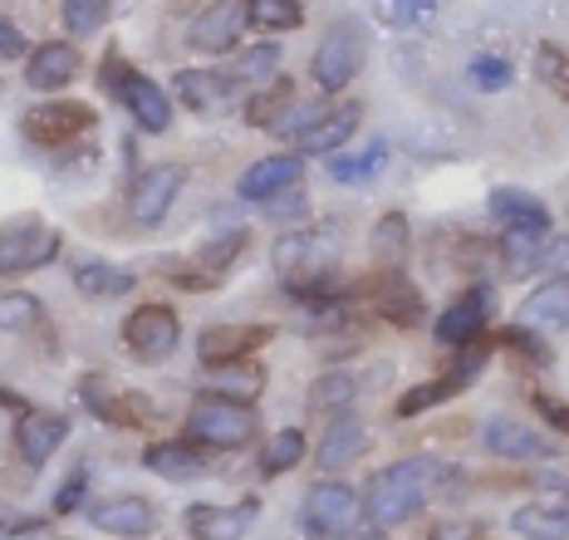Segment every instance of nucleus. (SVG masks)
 <instances>
[{
  "label": "nucleus",
  "mask_w": 569,
  "mask_h": 540,
  "mask_svg": "<svg viewBox=\"0 0 569 540\" xmlns=\"http://www.w3.org/2000/svg\"><path fill=\"white\" fill-rule=\"evenodd\" d=\"M276 339V324L256 320V324H207V330L197 334V359L207 363H236V359H256L260 349Z\"/></svg>",
  "instance_id": "f3484780"
},
{
  "label": "nucleus",
  "mask_w": 569,
  "mask_h": 540,
  "mask_svg": "<svg viewBox=\"0 0 569 540\" xmlns=\"http://www.w3.org/2000/svg\"><path fill=\"white\" fill-rule=\"evenodd\" d=\"M246 26L266 34H290L305 26V0H241Z\"/></svg>",
  "instance_id": "2f4dec72"
},
{
  "label": "nucleus",
  "mask_w": 569,
  "mask_h": 540,
  "mask_svg": "<svg viewBox=\"0 0 569 540\" xmlns=\"http://www.w3.org/2000/svg\"><path fill=\"white\" fill-rule=\"evenodd\" d=\"M359 516H363V501L349 481L325 477V481H315L300 501V526H305V536H315V540L349 536L353 526H359Z\"/></svg>",
  "instance_id": "1a4fd4ad"
},
{
  "label": "nucleus",
  "mask_w": 569,
  "mask_h": 540,
  "mask_svg": "<svg viewBox=\"0 0 569 540\" xmlns=\"http://www.w3.org/2000/svg\"><path fill=\"white\" fill-rule=\"evenodd\" d=\"M64 442H69V418L64 413L26 408V413L16 418V452H20L26 467H44Z\"/></svg>",
  "instance_id": "4be33fe9"
},
{
  "label": "nucleus",
  "mask_w": 569,
  "mask_h": 540,
  "mask_svg": "<svg viewBox=\"0 0 569 540\" xmlns=\"http://www.w3.org/2000/svg\"><path fill=\"white\" fill-rule=\"evenodd\" d=\"M34 324H44V304L26 296V290H16V296H0V330H34Z\"/></svg>",
  "instance_id": "ea45409f"
},
{
  "label": "nucleus",
  "mask_w": 569,
  "mask_h": 540,
  "mask_svg": "<svg viewBox=\"0 0 569 540\" xmlns=\"http://www.w3.org/2000/svg\"><path fill=\"white\" fill-rule=\"evenodd\" d=\"M0 403H10V408H20V398H10L6 389H0Z\"/></svg>",
  "instance_id": "603ef678"
},
{
  "label": "nucleus",
  "mask_w": 569,
  "mask_h": 540,
  "mask_svg": "<svg viewBox=\"0 0 569 540\" xmlns=\"http://www.w3.org/2000/svg\"><path fill=\"white\" fill-rule=\"evenodd\" d=\"M373 246H378V256H383V266L408 261V217H402V211H388V217L373 227Z\"/></svg>",
  "instance_id": "58836bf2"
},
{
  "label": "nucleus",
  "mask_w": 569,
  "mask_h": 540,
  "mask_svg": "<svg viewBox=\"0 0 569 540\" xmlns=\"http://www.w3.org/2000/svg\"><path fill=\"white\" fill-rule=\"evenodd\" d=\"M246 6L241 0H211L192 16L187 26V50L192 54H207V60H221V54H236L246 40Z\"/></svg>",
  "instance_id": "f8f14e48"
},
{
  "label": "nucleus",
  "mask_w": 569,
  "mask_h": 540,
  "mask_svg": "<svg viewBox=\"0 0 569 540\" xmlns=\"http://www.w3.org/2000/svg\"><path fill=\"white\" fill-rule=\"evenodd\" d=\"M369 304L378 314H383L393 330H418V324L427 320V300L422 290L412 286L408 276H402L398 266H383V276L369 286Z\"/></svg>",
  "instance_id": "aec40b11"
},
{
  "label": "nucleus",
  "mask_w": 569,
  "mask_h": 540,
  "mask_svg": "<svg viewBox=\"0 0 569 540\" xmlns=\"http://www.w3.org/2000/svg\"><path fill=\"white\" fill-rule=\"evenodd\" d=\"M457 393H467V389H461L452 373H442V379L412 383V389L393 403V413H398V418H418V413H427V408H437V403H447V398H457Z\"/></svg>",
  "instance_id": "4c0bfd02"
},
{
  "label": "nucleus",
  "mask_w": 569,
  "mask_h": 540,
  "mask_svg": "<svg viewBox=\"0 0 569 540\" xmlns=\"http://www.w3.org/2000/svg\"><path fill=\"white\" fill-rule=\"evenodd\" d=\"M305 452H310V438H305V428H280L276 438L260 448V472H266V477L295 472V467L305 462Z\"/></svg>",
  "instance_id": "f704fd0d"
},
{
  "label": "nucleus",
  "mask_w": 569,
  "mask_h": 540,
  "mask_svg": "<svg viewBox=\"0 0 569 540\" xmlns=\"http://www.w3.org/2000/svg\"><path fill=\"white\" fill-rule=\"evenodd\" d=\"M69 280H74L79 296L89 300H123L138 290V270L118 266V261H103V256H84V261H74L69 270Z\"/></svg>",
  "instance_id": "b1692460"
},
{
  "label": "nucleus",
  "mask_w": 569,
  "mask_h": 540,
  "mask_svg": "<svg viewBox=\"0 0 569 540\" xmlns=\"http://www.w3.org/2000/svg\"><path fill=\"white\" fill-rule=\"evenodd\" d=\"M113 0H64L59 6V26L69 30V40H89V34L109 30Z\"/></svg>",
  "instance_id": "c9c22d12"
},
{
  "label": "nucleus",
  "mask_w": 569,
  "mask_h": 540,
  "mask_svg": "<svg viewBox=\"0 0 569 540\" xmlns=\"http://www.w3.org/2000/svg\"><path fill=\"white\" fill-rule=\"evenodd\" d=\"M383 162H388V143H369L363 152H335L329 158V178L353 187V182H369L373 172H383Z\"/></svg>",
  "instance_id": "e433bc0d"
},
{
  "label": "nucleus",
  "mask_w": 569,
  "mask_h": 540,
  "mask_svg": "<svg viewBox=\"0 0 569 540\" xmlns=\"http://www.w3.org/2000/svg\"><path fill=\"white\" fill-rule=\"evenodd\" d=\"M467 79L477 84L481 93H501V89H511L516 84V69L501 60V54H477V60L467 64Z\"/></svg>",
  "instance_id": "a19ab883"
},
{
  "label": "nucleus",
  "mask_w": 569,
  "mask_h": 540,
  "mask_svg": "<svg viewBox=\"0 0 569 540\" xmlns=\"http://www.w3.org/2000/svg\"><path fill=\"white\" fill-rule=\"evenodd\" d=\"M481 442H486V452L501 457V462H555V442L530 428V422H516V418H491L481 428Z\"/></svg>",
  "instance_id": "412c9836"
},
{
  "label": "nucleus",
  "mask_w": 569,
  "mask_h": 540,
  "mask_svg": "<svg viewBox=\"0 0 569 540\" xmlns=\"http://www.w3.org/2000/svg\"><path fill=\"white\" fill-rule=\"evenodd\" d=\"M363 383L353 379V373L343 369H329L319 373V379L310 383V413H349V403L359 398Z\"/></svg>",
  "instance_id": "72a5a7b5"
},
{
  "label": "nucleus",
  "mask_w": 569,
  "mask_h": 540,
  "mask_svg": "<svg viewBox=\"0 0 569 540\" xmlns=\"http://www.w3.org/2000/svg\"><path fill=\"white\" fill-rule=\"evenodd\" d=\"M290 109H295V84H290V79H270V84H260V89L246 93L241 119L251 128H276Z\"/></svg>",
  "instance_id": "c756f323"
},
{
  "label": "nucleus",
  "mask_w": 569,
  "mask_h": 540,
  "mask_svg": "<svg viewBox=\"0 0 569 540\" xmlns=\"http://www.w3.org/2000/svg\"><path fill=\"white\" fill-rule=\"evenodd\" d=\"M172 93L182 109L201 113V119H221V113H236L246 103V89L241 79H231L227 69H182L172 79Z\"/></svg>",
  "instance_id": "9b49d317"
},
{
  "label": "nucleus",
  "mask_w": 569,
  "mask_h": 540,
  "mask_svg": "<svg viewBox=\"0 0 569 540\" xmlns=\"http://www.w3.org/2000/svg\"><path fill=\"white\" fill-rule=\"evenodd\" d=\"M251 251V227H227V231H217V237H207L197 246V256L192 261L207 270V276H217V280H227V270L241 261V256Z\"/></svg>",
  "instance_id": "c85d7f7f"
},
{
  "label": "nucleus",
  "mask_w": 569,
  "mask_h": 540,
  "mask_svg": "<svg viewBox=\"0 0 569 540\" xmlns=\"http://www.w3.org/2000/svg\"><path fill=\"white\" fill-rule=\"evenodd\" d=\"M84 74V50L74 40H44L26 54V89L34 93H64L69 84H79Z\"/></svg>",
  "instance_id": "dca6fc26"
},
{
  "label": "nucleus",
  "mask_w": 569,
  "mask_h": 540,
  "mask_svg": "<svg viewBox=\"0 0 569 540\" xmlns=\"http://www.w3.org/2000/svg\"><path fill=\"white\" fill-rule=\"evenodd\" d=\"M99 84H103V93H109V99H118V109L128 113V119H133V128L138 133H168L172 128V93L158 84V79H148L142 74V69H133L123 60V50H113L103 54V64H99Z\"/></svg>",
  "instance_id": "f03ea898"
},
{
  "label": "nucleus",
  "mask_w": 569,
  "mask_h": 540,
  "mask_svg": "<svg viewBox=\"0 0 569 540\" xmlns=\"http://www.w3.org/2000/svg\"><path fill=\"white\" fill-rule=\"evenodd\" d=\"M432 540H491V531L481 521H447L432 531Z\"/></svg>",
  "instance_id": "09e8293b"
},
{
  "label": "nucleus",
  "mask_w": 569,
  "mask_h": 540,
  "mask_svg": "<svg viewBox=\"0 0 569 540\" xmlns=\"http://www.w3.org/2000/svg\"><path fill=\"white\" fill-rule=\"evenodd\" d=\"M79 403H84L99 422H109V428L138 432V428H152V422H158V403H152L148 393L118 389V383L93 379V373H89V379H79Z\"/></svg>",
  "instance_id": "9d476101"
},
{
  "label": "nucleus",
  "mask_w": 569,
  "mask_h": 540,
  "mask_svg": "<svg viewBox=\"0 0 569 540\" xmlns=\"http://www.w3.org/2000/svg\"><path fill=\"white\" fill-rule=\"evenodd\" d=\"M520 324L526 330H569V280L550 276L545 286H536L520 304Z\"/></svg>",
  "instance_id": "bb28decb"
},
{
  "label": "nucleus",
  "mask_w": 569,
  "mask_h": 540,
  "mask_svg": "<svg viewBox=\"0 0 569 540\" xmlns=\"http://www.w3.org/2000/svg\"><path fill=\"white\" fill-rule=\"evenodd\" d=\"M84 491H89V467H74L64 481H59V491H54V516H69V511H79V501H84Z\"/></svg>",
  "instance_id": "a18cd8bd"
},
{
  "label": "nucleus",
  "mask_w": 569,
  "mask_h": 540,
  "mask_svg": "<svg viewBox=\"0 0 569 540\" xmlns=\"http://www.w3.org/2000/svg\"><path fill=\"white\" fill-rule=\"evenodd\" d=\"M491 217L506 231H526V237H550V207L540 197H530L526 187H496L491 192Z\"/></svg>",
  "instance_id": "393cba45"
},
{
  "label": "nucleus",
  "mask_w": 569,
  "mask_h": 540,
  "mask_svg": "<svg viewBox=\"0 0 569 540\" xmlns=\"http://www.w3.org/2000/svg\"><path fill=\"white\" fill-rule=\"evenodd\" d=\"M432 6L437 0H378V16H383L388 26H412V20H422Z\"/></svg>",
  "instance_id": "49530a36"
},
{
  "label": "nucleus",
  "mask_w": 569,
  "mask_h": 540,
  "mask_svg": "<svg viewBox=\"0 0 569 540\" xmlns=\"http://www.w3.org/2000/svg\"><path fill=\"white\" fill-rule=\"evenodd\" d=\"M260 521V501L246 497L236 507H221V501H192L182 511V526L192 540H246V531Z\"/></svg>",
  "instance_id": "a211bd4d"
},
{
  "label": "nucleus",
  "mask_w": 569,
  "mask_h": 540,
  "mask_svg": "<svg viewBox=\"0 0 569 540\" xmlns=\"http://www.w3.org/2000/svg\"><path fill=\"white\" fill-rule=\"evenodd\" d=\"M26 54H30L26 30H20L10 16H0V64H16V60H26Z\"/></svg>",
  "instance_id": "de8ad7c7"
},
{
  "label": "nucleus",
  "mask_w": 569,
  "mask_h": 540,
  "mask_svg": "<svg viewBox=\"0 0 569 540\" xmlns=\"http://www.w3.org/2000/svg\"><path fill=\"white\" fill-rule=\"evenodd\" d=\"M305 187V158L300 152H266L236 178V197L256 207H276L280 197H295Z\"/></svg>",
  "instance_id": "ddd939ff"
},
{
  "label": "nucleus",
  "mask_w": 569,
  "mask_h": 540,
  "mask_svg": "<svg viewBox=\"0 0 569 540\" xmlns=\"http://www.w3.org/2000/svg\"><path fill=\"white\" fill-rule=\"evenodd\" d=\"M363 60H369V30H363V20L343 16L335 26L325 30V40L315 44L310 54V84L319 93H343L359 79Z\"/></svg>",
  "instance_id": "39448f33"
},
{
  "label": "nucleus",
  "mask_w": 569,
  "mask_h": 540,
  "mask_svg": "<svg viewBox=\"0 0 569 540\" xmlns=\"http://www.w3.org/2000/svg\"><path fill=\"white\" fill-rule=\"evenodd\" d=\"M207 393L231 398V403L251 408L260 393H266V369L256 359H236V363H211L207 369Z\"/></svg>",
  "instance_id": "cd10ccee"
},
{
  "label": "nucleus",
  "mask_w": 569,
  "mask_h": 540,
  "mask_svg": "<svg viewBox=\"0 0 569 540\" xmlns=\"http://www.w3.org/2000/svg\"><path fill=\"white\" fill-rule=\"evenodd\" d=\"M536 270H550V276H565V280H569V237L555 241V246H545Z\"/></svg>",
  "instance_id": "8fccbe9b"
},
{
  "label": "nucleus",
  "mask_w": 569,
  "mask_h": 540,
  "mask_svg": "<svg viewBox=\"0 0 569 540\" xmlns=\"http://www.w3.org/2000/svg\"><path fill=\"white\" fill-rule=\"evenodd\" d=\"M437 481H442V472L432 467V457H402V462L378 467L359 501L378 531H393V526H408L432 501Z\"/></svg>",
  "instance_id": "f257e3e1"
},
{
  "label": "nucleus",
  "mask_w": 569,
  "mask_h": 540,
  "mask_svg": "<svg viewBox=\"0 0 569 540\" xmlns=\"http://www.w3.org/2000/svg\"><path fill=\"white\" fill-rule=\"evenodd\" d=\"M99 128V109L84 99H40L20 113V138L40 152H64V148H79L84 138Z\"/></svg>",
  "instance_id": "20e7f679"
},
{
  "label": "nucleus",
  "mask_w": 569,
  "mask_h": 540,
  "mask_svg": "<svg viewBox=\"0 0 569 540\" xmlns=\"http://www.w3.org/2000/svg\"><path fill=\"white\" fill-rule=\"evenodd\" d=\"M501 344L516 349V354H526L536 369H545L550 363V349H545V339L536 330H526V324H511V330H501Z\"/></svg>",
  "instance_id": "37998d69"
},
{
  "label": "nucleus",
  "mask_w": 569,
  "mask_h": 540,
  "mask_svg": "<svg viewBox=\"0 0 569 540\" xmlns=\"http://www.w3.org/2000/svg\"><path fill=\"white\" fill-rule=\"evenodd\" d=\"M182 344V314L162 300H148V304H133L123 320V349L133 354L138 363H168Z\"/></svg>",
  "instance_id": "6e6552de"
},
{
  "label": "nucleus",
  "mask_w": 569,
  "mask_h": 540,
  "mask_svg": "<svg viewBox=\"0 0 569 540\" xmlns=\"http://www.w3.org/2000/svg\"><path fill=\"white\" fill-rule=\"evenodd\" d=\"M536 413H540V418H550V428H555V432H569V403H555L550 393H536Z\"/></svg>",
  "instance_id": "3c124183"
},
{
  "label": "nucleus",
  "mask_w": 569,
  "mask_h": 540,
  "mask_svg": "<svg viewBox=\"0 0 569 540\" xmlns=\"http://www.w3.org/2000/svg\"><path fill=\"white\" fill-rule=\"evenodd\" d=\"M359 123H363V103H353V99L325 103V109L315 113V123L295 133V152H300V158H335V152L349 148Z\"/></svg>",
  "instance_id": "2eb2a0df"
},
{
  "label": "nucleus",
  "mask_w": 569,
  "mask_h": 540,
  "mask_svg": "<svg viewBox=\"0 0 569 540\" xmlns=\"http://www.w3.org/2000/svg\"><path fill=\"white\" fill-rule=\"evenodd\" d=\"M280 64H284L280 44L276 40H260V44H251V50L236 54V64L227 69V74L241 79L246 89H256V84H270V79H280Z\"/></svg>",
  "instance_id": "473e14b6"
},
{
  "label": "nucleus",
  "mask_w": 569,
  "mask_h": 540,
  "mask_svg": "<svg viewBox=\"0 0 569 540\" xmlns=\"http://www.w3.org/2000/svg\"><path fill=\"white\" fill-rule=\"evenodd\" d=\"M536 79L550 93L569 99V54L560 50V44H540V50H536Z\"/></svg>",
  "instance_id": "79ce46f5"
},
{
  "label": "nucleus",
  "mask_w": 569,
  "mask_h": 540,
  "mask_svg": "<svg viewBox=\"0 0 569 540\" xmlns=\"http://www.w3.org/2000/svg\"><path fill=\"white\" fill-rule=\"evenodd\" d=\"M89 526L93 531H103V536H118V540H148L162 526V516H158V507H152L148 497H133V491H128V497L93 501Z\"/></svg>",
  "instance_id": "6ab92c4d"
},
{
  "label": "nucleus",
  "mask_w": 569,
  "mask_h": 540,
  "mask_svg": "<svg viewBox=\"0 0 569 540\" xmlns=\"http://www.w3.org/2000/svg\"><path fill=\"white\" fill-rule=\"evenodd\" d=\"M64 256V231L44 217H20L0 227V280H26Z\"/></svg>",
  "instance_id": "423d86ee"
},
{
  "label": "nucleus",
  "mask_w": 569,
  "mask_h": 540,
  "mask_svg": "<svg viewBox=\"0 0 569 540\" xmlns=\"http://www.w3.org/2000/svg\"><path fill=\"white\" fill-rule=\"evenodd\" d=\"M260 432V418L256 408L246 403H231V398H217V393H197L192 408H187V442H197L201 452H241L251 448Z\"/></svg>",
  "instance_id": "7ed1b4c3"
},
{
  "label": "nucleus",
  "mask_w": 569,
  "mask_h": 540,
  "mask_svg": "<svg viewBox=\"0 0 569 540\" xmlns=\"http://www.w3.org/2000/svg\"><path fill=\"white\" fill-rule=\"evenodd\" d=\"M162 276H168L172 286H182V290H217L221 286V280L207 276L197 261H162Z\"/></svg>",
  "instance_id": "c03bdc74"
},
{
  "label": "nucleus",
  "mask_w": 569,
  "mask_h": 540,
  "mask_svg": "<svg viewBox=\"0 0 569 540\" xmlns=\"http://www.w3.org/2000/svg\"><path fill=\"white\" fill-rule=\"evenodd\" d=\"M511 531L526 536V540H569V501L565 507H550V501L520 507L511 516Z\"/></svg>",
  "instance_id": "7c9ffc66"
},
{
  "label": "nucleus",
  "mask_w": 569,
  "mask_h": 540,
  "mask_svg": "<svg viewBox=\"0 0 569 540\" xmlns=\"http://www.w3.org/2000/svg\"><path fill=\"white\" fill-rule=\"evenodd\" d=\"M182 187H187V168H182V162H152V168H142L138 178L128 182V197H123L128 221H133L138 231L162 227V221L172 217Z\"/></svg>",
  "instance_id": "0eeeda50"
},
{
  "label": "nucleus",
  "mask_w": 569,
  "mask_h": 540,
  "mask_svg": "<svg viewBox=\"0 0 569 540\" xmlns=\"http://www.w3.org/2000/svg\"><path fill=\"white\" fill-rule=\"evenodd\" d=\"M491 310H496V296H491V286H467L461 296L447 304L442 314H437V324H432V334H437V344L442 349H467V344H477V339H486V324H491Z\"/></svg>",
  "instance_id": "4468645a"
},
{
  "label": "nucleus",
  "mask_w": 569,
  "mask_h": 540,
  "mask_svg": "<svg viewBox=\"0 0 569 540\" xmlns=\"http://www.w3.org/2000/svg\"><path fill=\"white\" fill-rule=\"evenodd\" d=\"M142 467L162 481H197L211 472V452H201L197 442H187V438H162V442L142 448Z\"/></svg>",
  "instance_id": "5701e85b"
},
{
  "label": "nucleus",
  "mask_w": 569,
  "mask_h": 540,
  "mask_svg": "<svg viewBox=\"0 0 569 540\" xmlns=\"http://www.w3.org/2000/svg\"><path fill=\"white\" fill-rule=\"evenodd\" d=\"M363 452H369V428H363L353 413H335V422H329L325 438H319L315 457L325 472H343V467H353Z\"/></svg>",
  "instance_id": "a878e982"
}]
</instances>
